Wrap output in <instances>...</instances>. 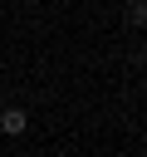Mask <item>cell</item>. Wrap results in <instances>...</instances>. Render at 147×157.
Returning <instances> with one entry per match:
<instances>
[{
  "mask_svg": "<svg viewBox=\"0 0 147 157\" xmlns=\"http://www.w3.org/2000/svg\"><path fill=\"white\" fill-rule=\"evenodd\" d=\"M24 128H29V113L24 108H0V132L5 137H24Z\"/></svg>",
  "mask_w": 147,
  "mask_h": 157,
  "instance_id": "1",
  "label": "cell"
},
{
  "mask_svg": "<svg viewBox=\"0 0 147 157\" xmlns=\"http://www.w3.org/2000/svg\"><path fill=\"white\" fill-rule=\"evenodd\" d=\"M127 20H132V25H147V5H142V0H127Z\"/></svg>",
  "mask_w": 147,
  "mask_h": 157,
  "instance_id": "2",
  "label": "cell"
}]
</instances>
